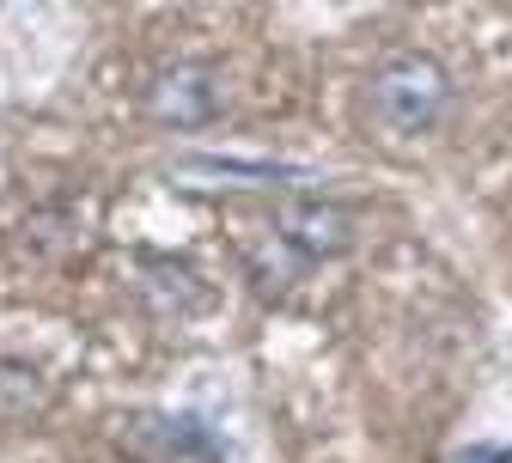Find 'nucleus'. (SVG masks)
I'll use <instances>...</instances> for the list:
<instances>
[{"label":"nucleus","instance_id":"f257e3e1","mask_svg":"<svg viewBox=\"0 0 512 463\" xmlns=\"http://www.w3.org/2000/svg\"><path fill=\"white\" fill-rule=\"evenodd\" d=\"M452 116V74L421 49L384 55L366 80V122L384 141H427Z\"/></svg>","mask_w":512,"mask_h":463},{"label":"nucleus","instance_id":"f03ea898","mask_svg":"<svg viewBox=\"0 0 512 463\" xmlns=\"http://www.w3.org/2000/svg\"><path fill=\"white\" fill-rule=\"evenodd\" d=\"M147 110L165 128H208L226 110V80L208 61H177V68H159L147 86Z\"/></svg>","mask_w":512,"mask_h":463},{"label":"nucleus","instance_id":"7ed1b4c3","mask_svg":"<svg viewBox=\"0 0 512 463\" xmlns=\"http://www.w3.org/2000/svg\"><path fill=\"white\" fill-rule=\"evenodd\" d=\"M275 244L299 250V262H336L354 250V214L324 195H293L275 208Z\"/></svg>","mask_w":512,"mask_h":463},{"label":"nucleus","instance_id":"20e7f679","mask_svg":"<svg viewBox=\"0 0 512 463\" xmlns=\"http://www.w3.org/2000/svg\"><path fill=\"white\" fill-rule=\"evenodd\" d=\"M458 463H512V445H470L458 451Z\"/></svg>","mask_w":512,"mask_h":463}]
</instances>
